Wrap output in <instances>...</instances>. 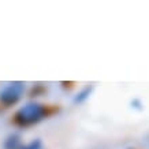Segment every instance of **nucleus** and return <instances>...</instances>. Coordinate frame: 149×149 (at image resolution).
<instances>
[{
    "label": "nucleus",
    "instance_id": "obj_3",
    "mask_svg": "<svg viewBox=\"0 0 149 149\" xmlns=\"http://www.w3.org/2000/svg\"><path fill=\"white\" fill-rule=\"evenodd\" d=\"M92 92H93V88H92V86H85V88H82L81 91L77 92V95L74 96V103L75 104L85 103L86 100L91 97Z\"/></svg>",
    "mask_w": 149,
    "mask_h": 149
},
{
    "label": "nucleus",
    "instance_id": "obj_4",
    "mask_svg": "<svg viewBox=\"0 0 149 149\" xmlns=\"http://www.w3.org/2000/svg\"><path fill=\"white\" fill-rule=\"evenodd\" d=\"M22 142L18 134H10L4 141V149H21Z\"/></svg>",
    "mask_w": 149,
    "mask_h": 149
},
{
    "label": "nucleus",
    "instance_id": "obj_5",
    "mask_svg": "<svg viewBox=\"0 0 149 149\" xmlns=\"http://www.w3.org/2000/svg\"><path fill=\"white\" fill-rule=\"evenodd\" d=\"M21 149H42V142L40 140H33L29 144L22 145Z\"/></svg>",
    "mask_w": 149,
    "mask_h": 149
},
{
    "label": "nucleus",
    "instance_id": "obj_2",
    "mask_svg": "<svg viewBox=\"0 0 149 149\" xmlns=\"http://www.w3.org/2000/svg\"><path fill=\"white\" fill-rule=\"evenodd\" d=\"M25 84L23 82H10L0 89V103L4 107L15 105L23 97Z\"/></svg>",
    "mask_w": 149,
    "mask_h": 149
},
{
    "label": "nucleus",
    "instance_id": "obj_1",
    "mask_svg": "<svg viewBox=\"0 0 149 149\" xmlns=\"http://www.w3.org/2000/svg\"><path fill=\"white\" fill-rule=\"evenodd\" d=\"M48 116V107L38 101H29L17 109L14 115V123L21 127L34 126Z\"/></svg>",
    "mask_w": 149,
    "mask_h": 149
}]
</instances>
